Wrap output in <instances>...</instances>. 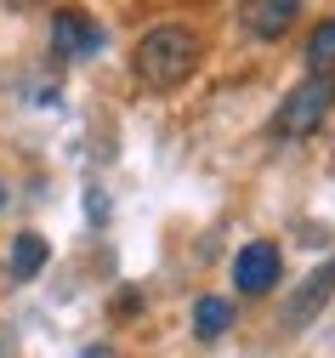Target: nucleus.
Returning <instances> with one entry per match:
<instances>
[{"instance_id":"obj_1","label":"nucleus","mask_w":335,"mask_h":358,"mask_svg":"<svg viewBox=\"0 0 335 358\" xmlns=\"http://www.w3.org/2000/svg\"><path fill=\"white\" fill-rule=\"evenodd\" d=\"M199 63H205V40L182 23H159L131 46V74L148 92H176V85H187L199 74Z\"/></svg>"},{"instance_id":"obj_2","label":"nucleus","mask_w":335,"mask_h":358,"mask_svg":"<svg viewBox=\"0 0 335 358\" xmlns=\"http://www.w3.org/2000/svg\"><path fill=\"white\" fill-rule=\"evenodd\" d=\"M335 114V74H307L301 85H290L273 114V137L278 143H307L324 131V120Z\"/></svg>"},{"instance_id":"obj_3","label":"nucleus","mask_w":335,"mask_h":358,"mask_svg":"<svg viewBox=\"0 0 335 358\" xmlns=\"http://www.w3.org/2000/svg\"><path fill=\"white\" fill-rule=\"evenodd\" d=\"M284 279V250L273 239H250L233 256V285L238 296H273V285Z\"/></svg>"},{"instance_id":"obj_4","label":"nucleus","mask_w":335,"mask_h":358,"mask_svg":"<svg viewBox=\"0 0 335 358\" xmlns=\"http://www.w3.org/2000/svg\"><path fill=\"white\" fill-rule=\"evenodd\" d=\"M329 296H335V262H324V267H313V273L290 290V296H284V307H278V319H284V330H307L313 319H318V313L329 307Z\"/></svg>"},{"instance_id":"obj_5","label":"nucleus","mask_w":335,"mask_h":358,"mask_svg":"<svg viewBox=\"0 0 335 358\" xmlns=\"http://www.w3.org/2000/svg\"><path fill=\"white\" fill-rule=\"evenodd\" d=\"M52 46L63 57H97L103 52V29L91 23L80 6H57L52 12Z\"/></svg>"},{"instance_id":"obj_6","label":"nucleus","mask_w":335,"mask_h":358,"mask_svg":"<svg viewBox=\"0 0 335 358\" xmlns=\"http://www.w3.org/2000/svg\"><path fill=\"white\" fill-rule=\"evenodd\" d=\"M301 17V0H245L238 6V23H245L250 40H284Z\"/></svg>"},{"instance_id":"obj_7","label":"nucleus","mask_w":335,"mask_h":358,"mask_svg":"<svg viewBox=\"0 0 335 358\" xmlns=\"http://www.w3.org/2000/svg\"><path fill=\"white\" fill-rule=\"evenodd\" d=\"M45 262H52V245H45L40 234H17V239H12V262H6V267H12V279H17V285L40 279V267H45Z\"/></svg>"},{"instance_id":"obj_8","label":"nucleus","mask_w":335,"mask_h":358,"mask_svg":"<svg viewBox=\"0 0 335 358\" xmlns=\"http://www.w3.org/2000/svg\"><path fill=\"white\" fill-rule=\"evenodd\" d=\"M233 330V301L227 296H199L194 301V336L199 341H222Z\"/></svg>"},{"instance_id":"obj_9","label":"nucleus","mask_w":335,"mask_h":358,"mask_svg":"<svg viewBox=\"0 0 335 358\" xmlns=\"http://www.w3.org/2000/svg\"><path fill=\"white\" fill-rule=\"evenodd\" d=\"M301 57H307L313 74H335V17H324V23L307 34V52H301Z\"/></svg>"},{"instance_id":"obj_10","label":"nucleus","mask_w":335,"mask_h":358,"mask_svg":"<svg viewBox=\"0 0 335 358\" xmlns=\"http://www.w3.org/2000/svg\"><path fill=\"white\" fill-rule=\"evenodd\" d=\"M6 6H12V12H40L45 0H6Z\"/></svg>"},{"instance_id":"obj_11","label":"nucleus","mask_w":335,"mask_h":358,"mask_svg":"<svg viewBox=\"0 0 335 358\" xmlns=\"http://www.w3.org/2000/svg\"><path fill=\"white\" fill-rule=\"evenodd\" d=\"M80 358H120V352H114V347H85Z\"/></svg>"},{"instance_id":"obj_12","label":"nucleus","mask_w":335,"mask_h":358,"mask_svg":"<svg viewBox=\"0 0 335 358\" xmlns=\"http://www.w3.org/2000/svg\"><path fill=\"white\" fill-rule=\"evenodd\" d=\"M0 205H6V182H0Z\"/></svg>"}]
</instances>
